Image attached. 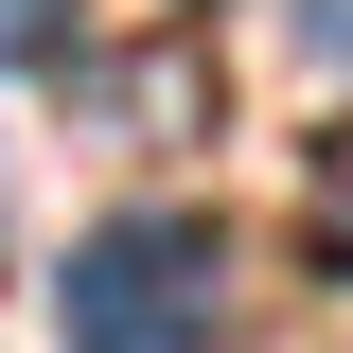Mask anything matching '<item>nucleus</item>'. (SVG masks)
I'll use <instances>...</instances> for the list:
<instances>
[{"instance_id": "2", "label": "nucleus", "mask_w": 353, "mask_h": 353, "mask_svg": "<svg viewBox=\"0 0 353 353\" xmlns=\"http://www.w3.org/2000/svg\"><path fill=\"white\" fill-rule=\"evenodd\" d=\"M301 230H318V265H353V141L318 159V212H301Z\"/></svg>"}, {"instance_id": "4", "label": "nucleus", "mask_w": 353, "mask_h": 353, "mask_svg": "<svg viewBox=\"0 0 353 353\" xmlns=\"http://www.w3.org/2000/svg\"><path fill=\"white\" fill-rule=\"evenodd\" d=\"M301 36H318V53H353V0H301Z\"/></svg>"}, {"instance_id": "3", "label": "nucleus", "mask_w": 353, "mask_h": 353, "mask_svg": "<svg viewBox=\"0 0 353 353\" xmlns=\"http://www.w3.org/2000/svg\"><path fill=\"white\" fill-rule=\"evenodd\" d=\"M0 53H71V18L53 0H0Z\"/></svg>"}, {"instance_id": "1", "label": "nucleus", "mask_w": 353, "mask_h": 353, "mask_svg": "<svg viewBox=\"0 0 353 353\" xmlns=\"http://www.w3.org/2000/svg\"><path fill=\"white\" fill-rule=\"evenodd\" d=\"M212 301H230L212 212H106L53 283V336L71 353H212Z\"/></svg>"}]
</instances>
